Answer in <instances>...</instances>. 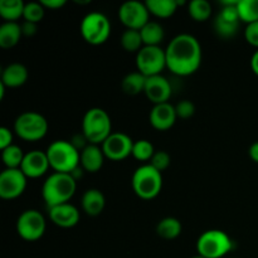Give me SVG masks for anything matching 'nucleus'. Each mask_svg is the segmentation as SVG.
I'll return each instance as SVG.
<instances>
[{
	"label": "nucleus",
	"mask_w": 258,
	"mask_h": 258,
	"mask_svg": "<svg viewBox=\"0 0 258 258\" xmlns=\"http://www.w3.org/2000/svg\"><path fill=\"white\" fill-rule=\"evenodd\" d=\"M166 68L175 76L186 77L199 70L202 64V47L191 34H179L171 39L165 49Z\"/></svg>",
	"instance_id": "nucleus-1"
},
{
	"label": "nucleus",
	"mask_w": 258,
	"mask_h": 258,
	"mask_svg": "<svg viewBox=\"0 0 258 258\" xmlns=\"http://www.w3.org/2000/svg\"><path fill=\"white\" fill-rule=\"evenodd\" d=\"M77 189V180L72 174L53 173L45 179L42 186V197L48 208L70 203Z\"/></svg>",
	"instance_id": "nucleus-2"
},
{
	"label": "nucleus",
	"mask_w": 258,
	"mask_h": 258,
	"mask_svg": "<svg viewBox=\"0 0 258 258\" xmlns=\"http://www.w3.org/2000/svg\"><path fill=\"white\" fill-rule=\"evenodd\" d=\"M50 169L54 173L72 174L80 168L81 153L71 141L55 140L45 150Z\"/></svg>",
	"instance_id": "nucleus-3"
},
{
	"label": "nucleus",
	"mask_w": 258,
	"mask_h": 258,
	"mask_svg": "<svg viewBox=\"0 0 258 258\" xmlns=\"http://www.w3.org/2000/svg\"><path fill=\"white\" fill-rule=\"evenodd\" d=\"M82 134L88 144L102 145L106 139L112 134L110 115L103 108H90L83 116Z\"/></svg>",
	"instance_id": "nucleus-4"
},
{
	"label": "nucleus",
	"mask_w": 258,
	"mask_h": 258,
	"mask_svg": "<svg viewBox=\"0 0 258 258\" xmlns=\"http://www.w3.org/2000/svg\"><path fill=\"white\" fill-rule=\"evenodd\" d=\"M131 184L139 198L150 201L160 194L163 189V175L150 164H145L136 169L131 179Z\"/></svg>",
	"instance_id": "nucleus-5"
},
{
	"label": "nucleus",
	"mask_w": 258,
	"mask_h": 258,
	"mask_svg": "<svg viewBox=\"0 0 258 258\" xmlns=\"http://www.w3.org/2000/svg\"><path fill=\"white\" fill-rule=\"evenodd\" d=\"M233 249L231 237L219 229H209L202 233L197 241V252L204 258H222Z\"/></svg>",
	"instance_id": "nucleus-6"
},
{
	"label": "nucleus",
	"mask_w": 258,
	"mask_h": 258,
	"mask_svg": "<svg viewBox=\"0 0 258 258\" xmlns=\"http://www.w3.org/2000/svg\"><path fill=\"white\" fill-rule=\"evenodd\" d=\"M14 133L25 141H39L47 135L48 121L40 113L27 111L20 113L15 120Z\"/></svg>",
	"instance_id": "nucleus-7"
},
{
	"label": "nucleus",
	"mask_w": 258,
	"mask_h": 258,
	"mask_svg": "<svg viewBox=\"0 0 258 258\" xmlns=\"http://www.w3.org/2000/svg\"><path fill=\"white\" fill-rule=\"evenodd\" d=\"M81 35L91 45L103 44L111 34V23L105 14L88 13L81 22Z\"/></svg>",
	"instance_id": "nucleus-8"
},
{
	"label": "nucleus",
	"mask_w": 258,
	"mask_h": 258,
	"mask_svg": "<svg viewBox=\"0 0 258 258\" xmlns=\"http://www.w3.org/2000/svg\"><path fill=\"white\" fill-rule=\"evenodd\" d=\"M136 67L138 72L145 77L161 75V72L166 68L165 49L161 47L144 45L143 49L136 54Z\"/></svg>",
	"instance_id": "nucleus-9"
},
{
	"label": "nucleus",
	"mask_w": 258,
	"mask_h": 258,
	"mask_svg": "<svg viewBox=\"0 0 258 258\" xmlns=\"http://www.w3.org/2000/svg\"><path fill=\"white\" fill-rule=\"evenodd\" d=\"M47 224L43 214L35 209H27L17 219V232L20 238L35 242L44 234Z\"/></svg>",
	"instance_id": "nucleus-10"
},
{
	"label": "nucleus",
	"mask_w": 258,
	"mask_h": 258,
	"mask_svg": "<svg viewBox=\"0 0 258 258\" xmlns=\"http://www.w3.org/2000/svg\"><path fill=\"white\" fill-rule=\"evenodd\" d=\"M150 13L145 3L131 2L123 3L118 9V19L126 27V29L141 30L150 22Z\"/></svg>",
	"instance_id": "nucleus-11"
},
{
	"label": "nucleus",
	"mask_w": 258,
	"mask_h": 258,
	"mask_svg": "<svg viewBox=\"0 0 258 258\" xmlns=\"http://www.w3.org/2000/svg\"><path fill=\"white\" fill-rule=\"evenodd\" d=\"M27 176L20 169H5L0 174V198L17 199L27 188Z\"/></svg>",
	"instance_id": "nucleus-12"
},
{
	"label": "nucleus",
	"mask_w": 258,
	"mask_h": 258,
	"mask_svg": "<svg viewBox=\"0 0 258 258\" xmlns=\"http://www.w3.org/2000/svg\"><path fill=\"white\" fill-rule=\"evenodd\" d=\"M134 143L135 141H133V139L126 134L112 133L101 148L106 158L112 161H121L133 155Z\"/></svg>",
	"instance_id": "nucleus-13"
},
{
	"label": "nucleus",
	"mask_w": 258,
	"mask_h": 258,
	"mask_svg": "<svg viewBox=\"0 0 258 258\" xmlns=\"http://www.w3.org/2000/svg\"><path fill=\"white\" fill-rule=\"evenodd\" d=\"M144 93L154 105H160V103L169 102L171 93H173V88H171L168 78L159 75L154 76V77H148Z\"/></svg>",
	"instance_id": "nucleus-14"
},
{
	"label": "nucleus",
	"mask_w": 258,
	"mask_h": 258,
	"mask_svg": "<svg viewBox=\"0 0 258 258\" xmlns=\"http://www.w3.org/2000/svg\"><path fill=\"white\" fill-rule=\"evenodd\" d=\"M50 168L49 160L45 151L33 150L25 154L20 170L24 173L27 178L37 179L44 175Z\"/></svg>",
	"instance_id": "nucleus-15"
},
{
	"label": "nucleus",
	"mask_w": 258,
	"mask_h": 258,
	"mask_svg": "<svg viewBox=\"0 0 258 258\" xmlns=\"http://www.w3.org/2000/svg\"><path fill=\"white\" fill-rule=\"evenodd\" d=\"M176 118L178 116H176L175 106L169 102L154 105L150 111V116H149L151 126L159 131H166L173 127Z\"/></svg>",
	"instance_id": "nucleus-16"
},
{
	"label": "nucleus",
	"mask_w": 258,
	"mask_h": 258,
	"mask_svg": "<svg viewBox=\"0 0 258 258\" xmlns=\"http://www.w3.org/2000/svg\"><path fill=\"white\" fill-rule=\"evenodd\" d=\"M48 211L50 221L60 228H72L80 222V211L71 203L52 207Z\"/></svg>",
	"instance_id": "nucleus-17"
},
{
	"label": "nucleus",
	"mask_w": 258,
	"mask_h": 258,
	"mask_svg": "<svg viewBox=\"0 0 258 258\" xmlns=\"http://www.w3.org/2000/svg\"><path fill=\"white\" fill-rule=\"evenodd\" d=\"M105 154L100 145H92L88 144L82 151H81L80 166L87 173H97L102 169L105 163Z\"/></svg>",
	"instance_id": "nucleus-18"
},
{
	"label": "nucleus",
	"mask_w": 258,
	"mask_h": 258,
	"mask_svg": "<svg viewBox=\"0 0 258 258\" xmlns=\"http://www.w3.org/2000/svg\"><path fill=\"white\" fill-rule=\"evenodd\" d=\"M27 67L22 63H12L7 66L2 72V80L0 82L9 88H17L24 85L28 80Z\"/></svg>",
	"instance_id": "nucleus-19"
},
{
	"label": "nucleus",
	"mask_w": 258,
	"mask_h": 258,
	"mask_svg": "<svg viewBox=\"0 0 258 258\" xmlns=\"http://www.w3.org/2000/svg\"><path fill=\"white\" fill-rule=\"evenodd\" d=\"M82 209L87 216L97 217L103 212L106 206L105 196L98 189H88L83 193L82 201Z\"/></svg>",
	"instance_id": "nucleus-20"
},
{
	"label": "nucleus",
	"mask_w": 258,
	"mask_h": 258,
	"mask_svg": "<svg viewBox=\"0 0 258 258\" xmlns=\"http://www.w3.org/2000/svg\"><path fill=\"white\" fill-rule=\"evenodd\" d=\"M22 27L19 23L5 22L0 25V47L10 49L19 43L22 38Z\"/></svg>",
	"instance_id": "nucleus-21"
},
{
	"label": "nucleus",
	"mask_w": 258,
	"mask_h": 258,
	"mask_svg": "<svg viewBox=\"0 0 258 258\" xmlns=\"http://www.w3.org/2000/svg\"><path fill=\"white\" fill-rule=\"evenodd\" d=\"M145 4L150 14L155 15L156 18L166 19L175 14L179 5L184 3L176 2V0H148Z\"/></svg>",
	"instance_id": "nucleus-22"
},
{
	"label": "nucleus",
	"mask_w": 258,
	"mask_h": 258,
	"mask_svg": "<svg viewBox=\"0 0 258 258\" xmlns=\"http://www.w3.org/2000/svg\"><path fill=\"white\" fill-rule=\"evenodd\" d=\"M140 33L144 45H148V47H160V43L165 37L163 25L158 22H151V20L140 30Z\"/></svg>",
	"instance_id": "nucleus-23"
},
{
	"label": "nucleus",
	"mask_w": 258,
	"mask_h": 258,
	"mask_svg": "<svg viewBox=\"0 0 258 258\" xmlns=\"http://www.w3.org/2000/svg\"><path fill=\"white\" fill-rule=\"evenodd\" d=\"M25 3L22 0H2L0 2V17L5 22L18 23L24 14Z\"/></svg>",
	"instance_id": "nucleus-24"
},
{
	"label": "nucleus",
	"mask_w": 258,
	"mask_h": 258,
	"mask_svg": "<svg viewBox=\"0 0 258 258\" xmlns=\"http://www.w3.org/2000/svg\"><path fill=\"white\" fill-rule=\"evenodd\" d=\"M148 77L141 75L140 72H131L123 77L121 81V88L123 93L128 96H136L145 91V85Z\"/></svg>",
	"instance_id": "nucleus-25"
},
{
	"label": "nucleus",
	"mask_w": 258,
	"mask_h": 258,
	"mask_svg": "<svg viewBox=\"0 0 258 258\" xmlns=\"http://www.w3.org/2000/svg\"><path fill=\"white\" fill-rule=\"evenodd\" d=\"M181 229H183V227H181L179 219L174 218V217H166L158 223L156 233L164 239H175L180 236Z\"/></svg>",
	"instance_id": "nucleus-26"
},
{
	"label": "nucleus",
	"mask_w": 258,
	"mask_h": 258,
	"mask_svg": "<svg viewBox=\"0 0 258 258\" xmlns=\"http://www.w3.org/2000/svg\"><path fill=\"white\" fill-rule=\"evenodd\" d=\"M120 43L126 52L136 53L138 54L144 47L143 37H141L140 30L126 29L120 38Z\"/></svg>",
	"instance_id": "nucleus-27"
},
{
	"label": "nucleus",
	"mask_w": 258,
	"mask_h": 258,
	"mask_svg": "<svg viewBox=\"0 0 258 258\" xmlns=\"http://www.w3.org/2000/svg\"><path fill=\"white\" fill-rule=\"evenodd\" d=\"M25 154L23 153L22 148L13 144L9 148L2 150V160L7 169H20Z\"/></svg>",
	"instance_id": "nucleus-28"
},
{
	"label": "nucleus",
	"mask_w": 258,
	"mask_h": 258,
	"mask_svg": "<svg viewBox=\"0 0 258 258\" xmlns=\"http://www.w3.org/2000/svg\"><path fill=\"white\" fill-rule=\"evenodd\" d=\"M237 9L241 22L246 24L258 22V0H239Z\"/></svg>",
	"instance_id": "nucleus-29"
},
{
	"label": "nucleus",
	"mask_w": 258,
	"mask_h": 258,
	"mask_svg": "<svg viewBox=\"0 0 258 258\" xmlns=\"http://www.w3.org/2000/svg\"><path fill=\"white\" fill-rule=\"evenodd\" d=\"M239 28V22H233V20L226 19L224 17H222L221 14H218L214 19V29L216 33L223 39H229V38H233L237 34Z\"/></svg>",
	"instance_id": "nucleus-30"
},
{
	"label": "nucleus",
	"mask_w": 258,
	"mask_h": 258,
	"mask_svg": "<svg viewBox=\"0 0 258 258\" xmlns=\"http://www.w3.org/2000/svg\"><path fill=\"white\" fill-rule=\"evenodd\" d=\"M188 13L196 22H206L212 15V5L207 0H193L188 4Z\"/></svg>",
	"instance_id": "nucleus-31"
},
{
	"label": "nucleus",
	"mask_w": 258,
	"mask_h": 258,
	"mask_svg": "<svg viewBox=\"0 0 258 258\" xmlns=\"http://www.w3.org/2000/svg\"><path fill=\"white\" fill-rule=\"evenodd\" d=\"M155 154L153 144L148 140H138L134 143L133 156L139 161H150Z\"/></svg>",
	"instance_id": "nucleus-32"
},
{
	"label": "nucleus",
	"mask_w": 258,
	"mask_h": 258,
	"mask_svg": "<svg viewBox=\"0 0 258 258\" xmlns=\"http://www.w3.org/2000/svg\"><path fill=\"white\" fill-rule=\"evenodd\" d=\"M45 8L43 7L42 3L37 2H30L25 4L24 8V14H23V19L25 22H32L38 24L40 20L44 17Z\"/></svg>",
	"instance_id": "nucleus-33"
},
{
	"label": "nucleus",
	"mask_w": 258,
	"mask_h": 258,
	"mask_svg": "<svg viewBox=\"0 0 258 258\" xmlns=\"http://www.w3.org/2000/svg\"><path fill=\"white\" fill-rule=\"evenodd\" d=\"M170 161H171L170 155H169L166 151L159 150V151H155V154H154V156L151 158L150 163L149 164H150L154 169H156L158 171L163 173L164 170H166V169L169 168Z\"/></svg>",
	"instance_id": "nucleus-34"
},
{
	"label": "nucleus",
	"mask_w": 258,
	"mask_h": 258,
	"mask_svg": "<svg viewBox=\"0 0 258 258\" xmlns=\"http://www.w3.org/2000/svg\"><path fill=\"white\" fill-rule=\"evenodd\" d=\"M175 111L178 118L186 120V118H190L196 113V106H194V103L191 101L183 100L175 106Z\"/></svg>",
	"instance_id": "nucleus-35"
},
{
	"label": "nucleus",
	"mask_w": 258,
	"mask_h": 258,
	"mask_svg": "<svg viewBox=\"0 0 258 258\" xmlns=\"http://www.w3.org/2000/svg\"><path fill=\"white\" fill-rule=\"evenodd\" d=\"M244 38H246L247 43L258 49V22L247 24L246 29H244Z\"/></svg>",
	"instance_id": "nucleus-36"
},
{
	"label": "nucleus",
	"mask_w": 258,
	"mask_h": 258,
	"mask_svg": "<svg viewBox=\"0 0 258 258\" xmlns=\"http://www.w3.org/2000/svg\"><path fill=\"white\" fill-rule=\"evenodd\" d=\"M13 145V133L8 127H0V149L9 148Z\"/></svg>",
	"instance_id": "nucleus-37"
},
{
	"label": "nucleus",
	"mask_w": 258,
	"mask_h": 258,
	"mask_svg": "<svg viewBox=\"0 0 258 258\" xmlns=\"http://www.w3.org/2000/svg\"><path fill=\"white\" fill-rule=\"evenodd\" d=\"M20 27H22L23 35H25V37H33L38 30V24L32 22H25V20L20 24Z\"/></svg>",
	"instance_id": "nucleus-38"
},
{
	"label": "nucleus",
	"mask_w": 258,
	"mask_h": 258,
	"mask_svg": "<svg viewBox=\"0 0 258 258\" xmlns=\"http://www.w3.org/2000/svg\"><path fill=\"white\" fill-rule=\"evenodd\" d=\"M43 7L45 9H50V10H57L60 9L66 5V0H40Z\"/></svg>",
	"instance_id": "nucleus-39"
},
{
	"label": "nucleus",
	"mask_w": 258,
	"mask_h": 258,
	"mask_svg": "<svg viewBox=\"0 0 258 258\" xmlns=\"http://www.w3.org/2000/svg\"><path fill=\"white\" fill-rule=\"evenodd\" d=\"M248 153H249V158H251L254 163H258V141H256V143H253L251 146H249Z\"/></svg>",
	"instance_id": "nucleus-40"
},
{
	"label": "nucleus",
	"mask_w": 258,
	"mask_h": 258,
	"mask_svg": "<svg viewBox=\"0 0 258 258\" xmlns=\"http://www.w3.org/2000/svg\"><path fill=\"white\" fill-rule=\"evenodd\" d=\"M251 68L254 75L258 76V49L252 54L251 58Z\"/></svg>",
	"instance_id": "nucleus-41"
},
{
	"label": "nucleus",
	"mask_w": 258,
	"mask_h": 258,
	"mask_svg": "<svg viewBox=\"0 0 258 258\" xmlns=\"http://www.w3.org/2000/svg\"><path fill=\"white\" fill-rule=\"evenodd\" d=\"M191 258H204V257H202V256H199V254H197V256H194V257H191Z\"/></svg>",
	"instance_id": "nucleus-42"
}]
</instances>
